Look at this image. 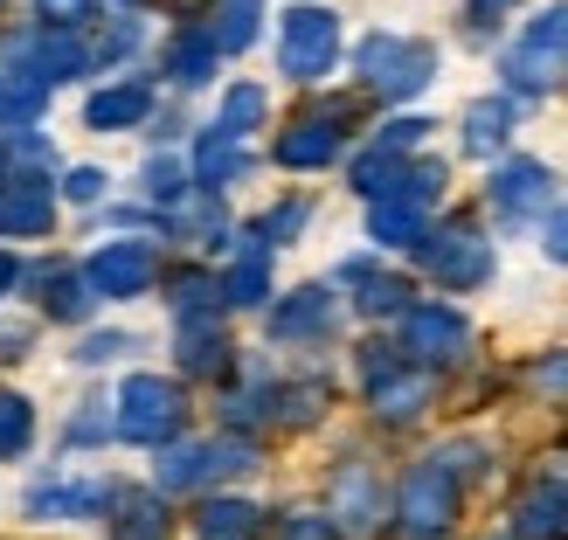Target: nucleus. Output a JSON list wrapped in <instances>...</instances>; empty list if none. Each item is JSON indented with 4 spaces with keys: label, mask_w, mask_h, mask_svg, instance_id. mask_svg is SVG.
I'll list each match as a JSON object with an SVG mask.
<instances>
[{
    "label": "nucleus",
    "mask_w": 568,
    "mask_h": 540,
    "mask_svg": "<svg viewBox=\"0 0 568 540\" xmlns=\"http://www.w3.org/2000/svg\"><path fill=\"white\" fill-rule=\"evenodd\" d=\"M506 8H520V0H471V21H493V14H506Z\"/></svg>",
    "instance_id": "obj_22"
},
{
    "label": "nucleus",
    "mask_w": 568,
    "mask_h": 540,
    "mask_svg": "<svg viewBox=\"0 0 568 540\" xmlns=\"http://www.w3.org/2000/svg\"><path fill=\"white\" fill-rule=\"evenodd\" d=\"M49 215H55V202H49V187H36V181L0 194V230H36V236H42Z\"/></svg>",
    "instance_id": "obj_11"
},
{
    "label": "nucleus",
    "mask_w": 568,
    "mask_h": 540,
    "mask_svg": "<svg viewBox=\"0 0 568 540\" xmlns=\"http://www.w3.org/2000/svg\"><path fill=\"white\" fill-rule=\"evenodd\" d=\"M166 70H174L181 91L209 83V77H215V42H209V35H181V42H174V55H166Z\"/></svg>",
    "instance_id": "obj_13"
},
{
    "label": "nucleus",
    "mask_w": 568,
    "mask_h": 540,
    "mask_svg": "<svg viewBox=\"0 0 568 540\" xmlns=\"http://www.w3.org/2000/svg\"><path fill=\"white\" fill-rule=\"evenodd\" d=\"M409 347H437V354L465 347V326H458V312H437V305H423L416 319H409Z\"/></svg>",
    "instance_id": "obj_14"
},
{
    "label": "nucleus",
    "mask_w": 568,
    "mask_h": 540,
    "mask_svg": "<svg viewBox=\"0 0 568 540\" xmlns=\"http://www.w3.org/2000/svg\"><path fill=\"white\" fill-rule=\"evenodd\" d=\"M548 187H555V174H548L541 160H506L499 174H493V202H499L506 215H520V208H541Z\"/></svg>",
    "instance_id": "obj_7"
},
{
    "label": "nucleus",
    "mask_w": 568,
    "mask_h": 540,
    "mask_svg": "<svg viewBox=\"0 0 568 540\" xmlns=\"http://www.w3.org/2000/svg\"><path fill=\"white\" fill-rule=\"evenodd\" d=\"M146 194H160V202H166V194H181V166L174 160H153L146 166Z\"/></svg>",
    "instance_id": "obj_21"
},
{
    "label": "nucleus",
    "mask_w": 568,
    "mask_h": 540,
    "mask_svg": "<svg viewBox=\"0 0 568 540\" xmlns=\"http://www.w3.org/2000/svg\"><path fill=\"white\" fill-rule=\"evenodd\" d=\"M202 540H250V513H243V506H215Z\"/></svg>",
    "instance_id": "obj_18"
},
{
    "label": "nucleus",
    "mask_w": 568,
    "mask_h": 540,
    "mask_svg": "<svg viewBox=\"0 0 568 540\" xmlns=\"http://www.w3.org/2000/svg\"><path fill=\"white\" fill-rule=\"evenodd\" d=\"M146 277H153V249H139V243H104L91 257V284H98V292H139Z\"/></svg>",
    "instance_id": "obj_8"
},
{
    "label": "nucleus",
    "mask_w": 568,
    "mask_h": 540,
    "mask_svg": "<svg viewBox=\"0 0 568 540\" xmlns=\"http://www.w3.org/2000/svg\"><path fill=\"white\" fill-rule=\"evenodd\" d=\"M339 63V14L333 8H292L277 21V70L292 83H320Z\"/></svg>",
    "instance_id": "obj_2"
},
{
    "label": "nucleus",
    "mask_w": 568,
    "mask_h": 540,
    "mask_svg": "<svg viewBox=\"0 0 568 540\" xmlns=\"http://www.w3.org/2000/svg\"><path fill=\"white\" fill-rule=\"evenodd\" d=\"M354 70H361L367 91L409 98V91H423V83L437 77V49L416 42V35H367V42L354 49Z\"/></svg>",
    "instance_id": "obj_1"
},
{
    "label": "nucleus",
    "mask_w": 568,
    "mask_h": 540,
    "mask_svg": "<svg viewBox=\"0 0 568 540\" xmlns=\"http://www.w3.org/2000/svg\"><path fill=\"white\" fill-rule=\"evenodd\" d=\"M146 111H153V83L119 77V83H104V91L83 98V125H91V132H132Z\"/></svg>",
    "instance_id": "obj_4"
},
{
    "label": "nucleus",
    "mask_w": 568,
    "mask_h": 540,
    "mask_svg": "<svg viewBox=\"0 0 568 540\" xmlns=\"http://www.w3.org/2000/svg\"><path fill=\"white\" fill-rule=\"evenodd\" d=\"M548 249H555V257H568V215H561L555 230H548Z\"/></svg>",
    "instance_id": "obj_23"
},
{
    "label": "nucleus",
    "mask_w": 568,
    "mask_h": 540,
    "mask_svg": "<svg viewBox=\"0 0 568 540\" xmlns=\"http://www.w3.org/2000/svg\"><path fill=\"white\" fill-rule=\"evenodd\" d=\"M0 8H8V0H0Z\"/></svg>",
    "instance_id": "obj_24"
},
{
    "label": "nucleus",
    "mask_w": 568,
    "mask_h": 540,
    "mask_svg": "<svg viewBox=\"0 0 568 540\" xmlns=\"http://www.w3.org/2000/svg\"><path fill=\"white\" fill-rule=\"evenodd\" d=\"M561 63H568V0L548 8L541 21H527L520 49L506 55V77H514V91H541V83H555Z\"/></svg>",
    "instance_id": "obj_3"
},
{
    "label": "nucleus",
    "mask_w": 568,
    "mask_h": 540,
    "mask_svg": "<svg viewBox=\"0 0 568 540\" xmlns=\"http://www.w3.org/2000/svg\"><path fill=\"white\" fill-rule=\"evenodd\" d=\"M264 249H257V257H243L236 264V277H230V292H236V305H257V292H264Z\"/></svg>",
    "instance_id": "obj_19"
},
{
    "label": "nucleus",
    "mask_w": 568,
    "mask_h": 540,
    "mask_svg": "<svg viewBox=\"0 0 568 540\" xmlns=\"http://www.w3.org/2000/svg\"><path fill=\"white\" fill-rule=\"evenodd\" d=\"M277 166H292V174H305V166H326L333 153H339V125L333 119H298V125H284V139H277Z\"/></svg>",
    "instance_id": "obj_5"
},
{
    "label": "nucleus",
    "mask_w": 568,
    "mask_h": 540,
    "mask_svg": "<svg viewBox=\"0 0 568 540\" xmlns=\"http://www.w3.org/2000/svg\"><path fill=\"white\" fill-rule=\"evenodd\" d=\"M506 125H514V104H506V98L471 104V111H465V146H471V153H493V146H506Z\"/></svg>",
    "instance_id": "obj_12"
},
{
    "label": "nucleus",
    "mask_w": 568,
    "mask_h": 540,
    "mask_svg": "<svg viewBox=\"0 0 568 540\" xmlns=\"http://www.w3.org/2000/svg\"><path fill=\"white\" fill-rule=\"evenodd\" d=\"M257 119H264V91H257V83H236V91H230V98H222V119H215V125L243 139V132H250V125H257Z\"/></svg>",
    "instance_id": "obj_16"
},
{
    "label": "nucleus",
    "mask_w": 568,
    "mask_h": 540,
    "mask_svg": "<svg viewBox=\"0 0 568 540\" xmlns=\"http://www.w3.org/2000/svg\"><path fill=\"white\" fill-rule=\"evenodd\" d=\"M125 430L132 437H166L174 430V388H160V381H132L125 388Z\"/></svg>",
    "instance_id": "obj_9"
},
{
    "label": "nucleus",
    "mask_w": 568,
    "mask_h": 540,
    "mask_svg": "<svg viewBox=\"0 0 568 540\" xmlns=\"http://www.w3.org/2000/svg\"><path fill=\"white\" fill-rule=\"evenodd\" d=\"M423 257H430V271L444 277V284H478L493 271V249L478 243L471 230H458V236H437L430 249H423Z\"/></svg>",
    "instance_id": "obj_6"
},
{
    "label": "nucleus",
    "mask_w": 568,
    "mask_h": 540,
    "mask_svg": "<svg viewBox=\"0 0 568 540\" xmlns=\"http://www.w3.org/2000/svg\"><path fill=\"white\" fill-rule=\"evenodd\" d=\"M444 513H450V486L437 471H423L409 486V527H444Z\"/></svg>",
    "instance_id": "obj_15"
},
{
    "label": "nucleus",
    "mask_w": 568,
    "mask_h": 540,
    "mask_svg": "<svg viewBox=\"0 0 568 540\" xmlns=\"http://www.w3.org/2000/svg\"><path fill=\"white\" fill-rule=\"evenodd\" d=\"M236 174H243V139H236V132H222V125H209V132H202V146H194V181L222 187V181H236Z\"/></svg>",
    "instance_id": "obj_10"
},
{
    "label": "nucleus",
    "mask_w": 568,
    "mask_h": 540,
    "mask_svg": "<svg viewBox=\"0 0 568 540\" xmlns=\"http://www.w3.org/2000/svg\"><path fill=\"white\" fill-rule=\"evenodd\" d=\"M36 14H42V28H91L98 0H36Z\"/></svg>",
    "instance_id": "obj_17"
},
{
    "label": "nucleus",
    "mask_w": 568,
    "mask_h": 540,
    "mask_svg": "<svg viewBox=\"0 0 568 540\" xmlns=\"http://www.w3.org/2000/svg\"><path fill=\"white\" fill-rule=\"evenodd\" d=\"M125 8H132V0H125Z\"/></svg>",
    "instance_id": "obj_25"
},
{
    "label": "nucleus",
    "mask_w": 568,
    "mask_h": 540,
    "mask_svg": "<svg viewBox=\"0 0 568 540\" xmlns=\"http://www.w3.org/2000/svg\"><path fill=\"white\" fill-rule=\"evenodd\" d=\"M70 202H98V194H104V174H98V166H70Z\"/></svg>",
    "instance_id": "obj_20"
}]
</instances>
